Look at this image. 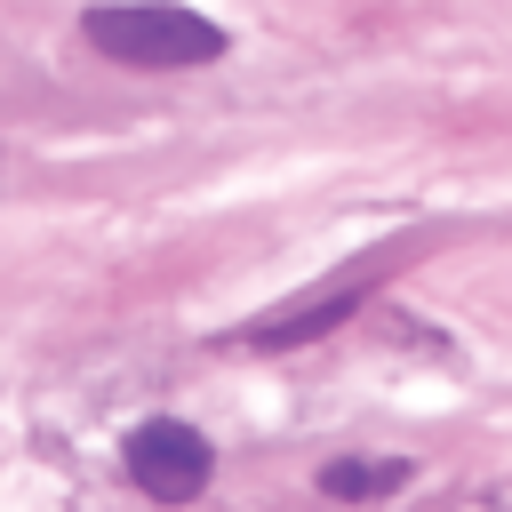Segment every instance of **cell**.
Wrapping results in <instances>:
<instances>
[{
	"mask_svg": "<svg viewBox=\"0 0 512 512\" xmlns=\"http://www.w3.org/2000/svg\"><path fill=\"white\" fill-rule=\"evenodd\" d=\"M88 40L112 56V64H136V72H184V64H216L224 56V32L192 8H152V0H128V8H88Z\"/></svg>",
	"mask_w": 512,
	"mask_h": 512,
	"instance_id": "cell-1",
	"label": "cell"
},
{
	"mask_svg": "<svg viewBox=\"0 0 512 512\" xmlns=\"http://www.w3.org/2000/svg\"><path fill=\"white\" fill-rule=\"evenodd\" d=\"M120 464H128V480H136L152 504H192V496L208 488V472H216L208 440H200L192 424H176V416L136 424V432H128V448H120Z\"/></svg>",
	"mask_w": 512,
	"mask_h": 512,
	"instance_id": "cell-2",
	"label": "cell"
},
{
	"mask_svg": "<svg viewBox=\"0 0 512 512\" xmlns=\"http://www.w3.org/2000/svg\"><path fill=\"white\" fill-rule=\"evenodd\" d=\"M400 480H408V464H392V456H376V464H360V456L320 464V488H328V496H392Z\"/></svg>",
	"mask_w": 512,
	"mask_h": 512,
	"instance_id": "cell-4",
	"label": "cell"
},
{
	"mask_svg": "<svg viewBox=\"0 0 512 512\" xmlns=\"http://www.w3.org/2000/svg\"><path fill=\"white\" fill-rule=\"evenodd\" d=\"M360 296H368V272H344V280H328V288H312V296L280 304L272 320L240 328L232 344H256V352H288V344H304V336H328L344 312H360Z\"/></svg>",
	"mask_w": 512,
	"mask_h": 512,
	"instance_id": "cell-3",
	"label": "cell"
}]
</instances>
